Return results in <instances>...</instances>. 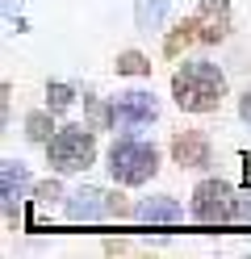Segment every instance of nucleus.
Listing matches in <instances>:
<instances>
[{
    "label": "nucleus",
    "instance_id": "obj_10",
    "mask_svg": "<svg viewBox=\"0 0 251 259\" xmlns=\"http://www.w3.org/2000/svg\"><path fill=\"white\" fill-rule=\"evenodd\" d=\"M25 188H29L25 163H21V159H5V163H0V192H5V201L25 197Z\"/></svg>",
    "mask_w": 251,
    "mask_h": 259
},
{
    "label": "nucleus",
    "instance_id": "obj_12",
    "mask_svg": "<svg viewBox=\"0 0 251 259\" xmlns=\"http://www.w3.org/2000/svg\"><path fill=\"white\" fill-rule=\"evenodd\" d=\"M163 13H167V0H138L134 5V21H138V29H159L163 25Z\"/></svg>",
    "mask_w": 251,
    "mask_h": 259
},
{
    "label": "nucleus",
    "instance_id": "obj_11",
    "mask_svg": "<svg viewBox=\"0 0 251 259\" xmlns=\"http://www.w3.org/2000/svg\"><path fill=\"white\" fill-rule=\"evenodd\" d=\"M84 113H88L92 130H113L117 125V105H105L100 96H84Z\"/></svg>",
    "mask_w": 251,
    "mask_h": 259
},
{
    "label": "nucleus",
    "instance_id": "obj_2",
    "mask_svg": "<svg viewBox=\"0 0 251 259\" xmlns=\"http://www.w3.org/2000/svg\"><path fill=\"white\" fill-rule=\"evenodd\" d=\"M46 163L55 167L59 176H67V171H88V167L96 163L92 125H63V130H55V138L46 142Z\"/></svg>",
    "mask_w": 251,
    "mask_h": 259
},
{
    "label": "nucleus",
    "instance_id": "obj_14",
    "mask_svg": "<svg viewBox=\"0 0 251 259\" xmlns=\"http://www.w3.org/2000/svg\"><path fill=\"white\" fill-rule=\"evenodd\" d=\"M113 67H117V75H151V63H147V55H138V51H122Z\"/></svg>",
    "mask_w": 251,
    "mask_h": 259
},
{
    "label": "nucleus",
    "instance_id": "obj_13",
    "mask_svg": "<svg viewBox=\"0 0 251 259\" xmlns=\"http://www.w3.org/2000/svg\"><path fill=\"white\" fill-rule=\"evenodd\" d=\"M50 130H55L50 109H38V113H29V117H25V138H29V142H50V138H55Z\"/></svg>",
    "mask_w": 251,
    "mask_h": 259
},
{
    "label": "nucleus",
    "instance_id": "obj_18",
    "mask_svg": "<svg viewBox=\"0 0 251 259\" xmlns=\"http://www.w3.org/2000/svg\"><path fill=\"white\" fill-rule=\"evenodd\" d=\"M234 222H251V188L234 192Z\"/></svg>",
    "mask_w": 251,
    "mask_h": 259
},
{
    "label": "nucleus",
    "instance_id": "obj_19",
    "mask_svg": "<svg viewBox=\"0 0 251 259\" xmlns=\"http://www.w3.org/2000/svg\"><path fill=\"white\" fill-rule=\"evenodd\" d=\"M239 117L251 125V84H247V88H243V96H239Z\"/></svg>",
    "mask_w": 251,
    "mask_h": 259
},
{
    "label": "nucleus",
    "instance_id": "obj_17",
    "mask_svg": "<svg viewBox=\"0 0 251 259\" xmlns=\"http://www.w3.org/2000/svg\"><path fill=\"white\" fill-rule=\"evenodd\" d=\"M55 197H63L55 180H42V184H33V201H38V205H50Z\"/></svg>",
    "mask_w": 251,
    "mask_h": 259
},
{
    "label": "nucleus",
    "instance_id": "obj_7",
    "mask_svg": "<svg viewBox=\"0 0 251 259\" xmlns=\"http://www.w3.org/2000/svg\"><path fill=\"white\" fill-rule=\"evenodd\" d=\"M172 159H176L180 167H189V171L209 167V163H213L209 138L201 134V130H184V134H176V138H172Z\"/></svg>",
    "mask_w": 251,
    "mask_h": 259
},
{
    "label": "nucleus",
    "instance_id": "obj_8",
    "mask_svg": "<svg viewBox=\"0 0 251 259\" xmlns=\"http://www.w3.org/2000/svg\"><path fill=\"white\" fill-rule=\"evenodd\" d=\"M230 29V0H201L197 9V38L201 42H222Z\"/></svg>",
    "mask_w": 251,
    "mask_h": 259
},
{
    "label": "nucleus",
    "instance_id": "obj_3",
    "mask_svg": "<svg viewBox=\"0 0 251 259\" xmlns=\"http://www.w3.org/2000/svg\"><path fill=\"white\" fill-rule=\"evenodd\" d=\"M159 171V151L142 138H117L109 147V176L117 184H147Z\"/></svg>",
    "mask_w": 251,
    "mask_h": 259
},
{
    "label": "nucleus",
    "instance_id": "obj_6",
    "mask_svg": "<svg viewBox=\"0 0 251 259\" xmlns=\"http://www.w3.org/2000/svg\"><path fill=\"white\" fill-rule=\"evenodd\" d=\"M113 105H117V125L122 130H142L159 117V101L142 88H130L122 96H113Z\"/></svg>",
    "mask_w": 251,
    "mask_h": 259
},
{
    "label": "nucleus",
    "instance_id": "obj_5",
    "mask_svg": "<svg viewBox=\"0 0 251 259\" xmlns=\"http://www.w3.org/2000/svg\"><path fill=\"white\" fill-rule=\"evenodd\" d=\"M193 218L201 226L234 222V188L226 180H201L193 188Z\"/></svg>",
    "mask_w": 251,
    "mask_h": 259
},
{
    "label": "nucleus",
    "instance_id": "obj_1",
    "mask_svg": "<svg viewBox=\"0 0 251 259\" xmlns=\"http://www.w3.org/2000/svg\"><path fill=\"white\" fill-rule=\"evenodd\" d=\"M172 96H176V105L184 113H213L222 105V96H226V75L205 59L184 63L172 75Z\"/></svg>",
    "mask_w": 251,
    "mask_h": 259
},
{
    "label": "nucleus",
    "instance_id": "obj_15",
    "mask_svg": "<svg viewBox=\"0 0 251 259\" xmlns=\"http://www.w3.org/2000/svg\"><path fill=\"white\" fill-rule=\"evenodd\" d=\"M71 101H76V92L67 88V84H50V88H46V109H50V113L71 109Z\"/></svg>",
    "mask_w": 251,
    "mask_h": 259
},
{
    "label": "nucleus",
    "instance_id": "obj_16",
    "mask_svg": "<svg viewBox=\"0 0 251 259\" xmlns=\"http://www.w3.org/2000/svg\"><path fill=\"white\" fill-rule=\"evenodd\" d=\"M193 29H197V21H184V25L176 29V34H172V38H167V42H163V51H167V55H180V46L197 38V34H193Z\"/></svg>",
    "mask_w": 251,
    "mask_h": 259
},
{
    "label": "nucleus",
    "instance_id": "obj_4",
    "mask_svg": "<svg viewBox=\"0 0 251 259\" xmlns=\"http://www.w3.org/2000/svg\"><path fill=\"white\" fill-rule=\"evenodd\" d=\"M67 222H105V218H126L130 205L122 192H105V188H76L67 192V205H63Z\"/></svg>",
    "mask_w": 251,
    "mask_h": 259
},
{
    "label": "nucleus",
    "instance_id": "obj_9",
    "mask_svg": "<svg viewBox=\"0 0 251 259\" xmlns=\"http://www.w3.org/2000/svg\"><path fill=\"white\" fill-rule=\"evenodd\" d=\"M134 218L142 226H176V222H184V205L176 197H147L134 209Z\"/></svg>",
    "mask_w": 251,
    "mask_h": 259
}]
</instances>
